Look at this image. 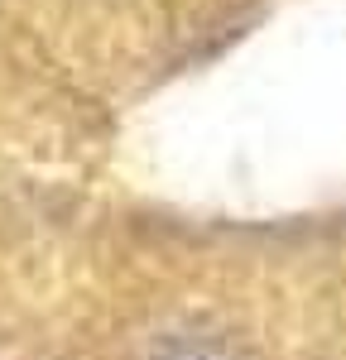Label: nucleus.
I'll return each instance as SVG.
<instances>
[{"label": "nucleus", "instance_id": "f257e3e1", "mask_svg": "<svg viewBox=\"0 0 346 360\" xmlns=\"http://www.w3.org/2000/svg\"><path fill=\"white\" fill-rule=\"evenodd\" d=\"M164 360H222V356H212V351H188V346H178L173 356H164Z\"/></svg>", "mask_w": 346, "mask_h": 360}]
</instances>
